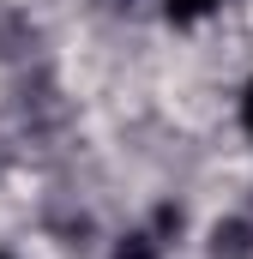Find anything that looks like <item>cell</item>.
I'll return each mask as SVG.
<instances>
[{
    "mask_svg": "<svg viewBox=\"0 0 253 259\" xmlns=\"http://www.w3.org/2000/svg\"><path fill=\"white\" fill-rule=\"evenodd\" d=\"M241 127H247V139H253V78H247V91H241Z\"/></svg>",
    "mask_w": 253,
    "mask_h": 259,
    "instance_id": "obj_4",
    "label": "cell"
},
{
    "mask_svg": "<svg viewBox=\"0 0 253 259\" xmlns=\"http://www.w3.org/2000/svg\"><path fill=\"white\" fill-rule=\"evenodd\" d=\"M253 247V229L247 223H217V259H241Z\"/></svg>",
    "mask_w": 253,
    "mask_h": 259,
    "instance_id": "obj_1",
    "label": "cell"
},
{
    "mask_svg": "<svg viewBox=\"0 0 253 259\" xmlns=\"http://www.w3.org/2000/svg\"><path fill=\"white\" fill-rule=\"evenodd\" d=\"M115 259H157V241L151 235H126L121 247H115Z\"/></svg>",
    "mask_w": 253,
    "mask_h": 259,
    "instance_id": "obj_3",
    "label": "cell"
},
{
    "mask_svg": "<svg viewBox=\"0 0 253 259\" xmlns=\"http://www.w3.org/2000/svg\"><path fill=\"white\" fill-rule=\"evenodd\" d=\"M0 259H6V253H0Z\"/></svg>",
    "mask_w": 253,
    "mask_h": 259,
    "instance_id": "obj_5",
    "label": "cell"
},
{
    "mask_svg": "<svg viewBox=\"0 0 253 259\" xmlns=\"http://www.w3.org/2000/svg\"><path fill=\"white\" fill-rule=\"evenodd\" d=\"M163 6H169V18H175V24H199L217 0H163Z\"/></svg>",
    "mask_w": 253,
    "mask_h": 259,
    "instance_id": "obj_2",
    "label": "cell"
}]
</instances>
